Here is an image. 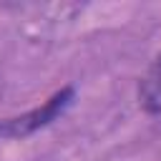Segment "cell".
I'll list each match as a JSON object with an SVG mask.
<instances>
[{
    "mask_svg": "<svg viewBox=\"0 0 161 161\" xmlns=\"http://www.w3.org/2000/svg\"><path fill=\"white\" fill-rule=\"evenodd\" d=\"M75 101V88L73 86H65L60 88L58 93H53L45 103H40L38 108L28 111V113H20V116H13V118H5L0 121V138H25L45 126H50L58 116L65 113V108Z\"/></svg>",
    "mask_w": 161,
    "mask_h": 161,
    "instance_id": "obj_1",
    "label": "cell"
},
{
    "mask_svg": "<svg viewBox=\"0 0 161 161\" xmlns=\"http://www.w3.org/2000/svg\"><path fill=\"white\" fill-rule=\"evenodd\" d=\"M138 98L148 113H161V55L146 70V75L138 86Z\"/></svg>",
    "mask_w": 161,
    "mask_h": 161,
    "instance_id": "obj_2",
    "label": "cell"
}]
</instances>
